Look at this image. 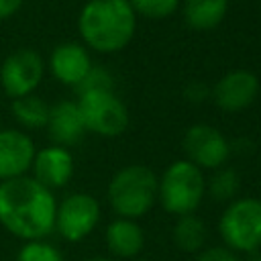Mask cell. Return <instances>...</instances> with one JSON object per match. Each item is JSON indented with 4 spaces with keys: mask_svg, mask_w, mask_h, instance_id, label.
Segmentation results:
<instances>
[{
    "mask_svg": "<svg viewBox=\"0 0 261 261\" xmlns=\"http://www.w3.org/2000/svg\"><path fill=\"white\" fill-rule=\"evenodd\" d=\"M57 200L35 177L0 181V224L20 241H41L55 230Z\"/></svg>",
    "mask_w": 261,
    "mask_h": 261,
    "instance_id": "1",
    "label": "cell"
},
{
    "mask_svg": "<svg viewBox=\"0 0 261 261\" xmlns=\"http://www.w3.org/2000/svg\"><path fill=\"white\" fill-rule=\"evenodd\" d=\"M137 29V14L128 0H88L77 16V31L84 43L98 53L124 49Z\"/></svg>",
    "mask_w": 261,
    "mask_h": 261,
    "instance_id": "2",
    "label": "cell"
},
{
    "mask_svg": "<svg viewBox=\"0 0 261 261\" xmlns=\"http://www.w3.org/2000/svg\"><path fill=\"white\" fill-rule=\"evenodd\" d=\"M106 196L120 218H139L157 202V177L145 165H126L112 175Z\"/></svg>",
    "mask_w": 261,
    "mask_h": 261,
    "instance_id": "3",
    "label": "cell"
},
{
    "mask_svg": "<svg viewBox=\"0 0 261 261\" xmlns=\"http://www.w3.org/2000/svg\"><path fill=\"white\" fill-rule=\"evenodd\" d=\"M206 192V181L192 161L179 159L173 161L157 181V200L159 204L175 216L194 214L200 206Z\"/></svg>",
    "mask_w": 261,
    "mask_h": 261,
    "instance_id": "4",
    "label": "cell"
},
{
    "mask_svg": "<svg viewBox=\"0 0 261 261\" xmlns=\"http://www.w3.org/2000/svg\"><path fill=\"white\" fill-rule=\"evenodd\" d=\"M222 241L230 251L253 253L261 247V200L241 198L230 202L218 222Z\"/></svg>",
    "mask_w": 261,
    "mask_h": 261,
    "instance_id": "5",
    "label": "cell"
},
{
    "mask_svg": "<svg viewBox=\"0 0 261 261\" xmlns=\"http://www.w3.org/2000/svg\"><path fill=\"white\" fill-rule=\"evenodd\" d=\"M77 108L86 130L102 137H118L128 126V110L112 92L77 96Z\"/></svg>",
    "mask_w": 261,
    "mask_h": 261,
    "instance_id": "6",
    "label": "cell"
},
{
    "mask_svg": "<svg viewBox=\"0 0 261 261\" xmlns=\"http://www.w3.org/2000/svg\"><path fill=\"white\" fill-rule=\"evenodd\" d=\"M43 75L45 61L35 49H16L0 65V86L10 100L35 94Z\"/></svg>",
    "mask_w": 261,
    "mask_h": 261,
    "instance_id": "7",
    "label": "cell"
},
{
    "mask_svg": "<svg viewBox=\"0 0 261 261\" xmlns=\"http://www.w3.org/2000/svg\"><path fill=\"white\" fill-rule=\"evenodd\" d=\"M100 220V204L94 196L75 192L65 196L55 210V230L69 243L84 241Z\"/></svg>",
    "mask_w": 261,
    "mask_h": 261,
    "instance_id": "8",
    "label": "cell"
},
{
    "mask_svg": "<svg viewBox=\"0 0 261 261\" xmlns=\"http://www.w3.org/2000/svg\"><path fill=\"white\" fill-rule=\"evenodd\" d=\"M184 151L188 161L196 167L216 169L228 159L230 145L218 128L210 124H194L184 135Z\"/></svg>",
    "mask_w": 261,
    "mask_h": 261,
    "instance_id": "9",
    "label": "cell"
},
{
    "mask_svg": "<svg viewBox=\"0 0 261 261\" xmlns=\"http://www.w3.org/2000/svg\"><path fill=\"white\" fill-rule=\"evenodd\" d=\"M259 96V80L249 69H232L224 73L212 88L214 104L224 112H241Z\"/></svg>",
    "mask_w": 261,
    "mask_h": 261,
    "instance_id": "10",
    "label": "cell"
},
{
    "mask_svg": "<svg viewBox=\"0 0 261 261\" xmlns=\"http://www.w3.org/2000/svg\"><path fill=\"white\" fill-rule=\"evenodd\" d=\"M33 139L18 128L0 130V181L16 179L31 171L35 157Z\"/></svg>",
    "mask_w": 261,
    "mask_h": 261,
    "instance_id": "11",
    "label": "cell"
},
{
    "mask_svg": "<svg viewBox=\"0 0 261 261\" xmlns=\"http://www.w3.org/2000/svg\"><path fill=\"white\" fill-rule=\"evenodd\" d=\"M31 171H33L31 177H35L41 186L53 192L69 184L73 175V157L65 147L49 145L35 151Z\"/></svg>",
    "mask_w": 261,
    "mask_h": 261,
    "instance_id": "12",
    "label": "cell"
},
{
    "mask_svg": "<svg viewBox=\"0 0 261 261\" xmlns=\"http://www.w3.org/2000/svg\"><path fill=\"white\" fill-rule=\"evenodd\" d=\"M90 67H92V61H90L88 49L73 41L59 43L49 55V71L63 86L75 88L86 77Z\"/></svg>",
    "mask_w": 261,
    "mask_h": 261,
    "instance_id": "13",
    "label": "cell"
},
{
    "mask_svg": "<svg viewBox=\"0 0 261 261\" xmlns=\"http://www.w3.org/2000/svg\"><path fill=\"white\" fill-rule=\"evenodd\" d=\"M47 133L53 141V145L59 147H71L77 145L86 133L77 102L71 100H61L51 106L49 110V120H47Z\"/></svg>",
    "mask_w": 261,
    "mask_h": 261,
    "instance_id": "14",
    "label": "cell"
},
{
    "mask_svg": "<svg viewBox=\"0 0 261 261\" xmlns=\"http://www.w3.org/2000/svg\"><path fill=\"white\" fill-rule=\"evenodd\" d=\"M106 247L112 255L122 259H135L145 247V234L141 226L130 218H116L106 226Z\"/></svg>",
    "mask_w": 261,
    "mask_h": 261,
    "instance_id": "15",
    "label": "cell"
},
{
    "mask_svg": "<svg viewBox=\"0 0 261 261\" xmlns=\"http://www.w3.org/2000/svg\"><path fill=\"white\" fill-rule=\"evenodd\" d=\"M228 12V0H184V18L194 31L216 29Z\"/></svg>",
    "mask_w": 261,
    "mask_h": 261,
    "instance_id": "16",
    "label": "cell"
},
{
    "mask_svg": "<svg viewBox=\"0 0 261 261\" xmlns=\"http://www.w3.org/2000/svg\"><path fill=\"white\" fill-rule=\"evenodd\" d=\"M171 237H173V243L179 251L196 253L198 249H202V245L206 241V224L196 214L177 216L173 230H171Z\"/></svg>",
    "mask_w": 261,
    "mask_h": 261,
    "instance_id": "17",
    "label": "cell"
},
{
    "mask_svg": "<svg viewBox=\"0 0 261 261\" xmlns=\"http://www.w3.org/2000/svg\"><path fill=\"white\" fill-rule=\"evenodd\" d=\"M10 110H12L14 120L20 126H24V128H43V126H47L51 106L43 98H39L35 94H29V96H22V98H14L12 104H10Z\"/></svg>",
    "mask_w": 261,
    "mask_h": 261,
    "instance_id": "18",
    "label": "cell"
},
{
    "mask_svg": "<svg viewBox=\"0 0 261 261\" xmlns=\"http://www.w3.org/2000/svg\"><path fill=\"white\" fill-rule=\"evenodd\" d=\"M16 261H63V255L55 245L47 243L45 239L24 241V245L16 253Z\"/></svg>",
    "mask_w": 261,
    "mask_h": 261,
    "instance_id": "19",
    "label": "cell"
},
{
    "mask_svg": "<svg viewBox=\"0 0 261 261\" xmlns=\"http://www.w3.org/2000/svg\"><path fill=\"white\" fill-rule=\"evenodd\" d=\"M112 86H114V80L108 73V69L92 65L90 71L86 73V77L75 86V92H77V96L96 94V92H112Z\"/></svg>",
    "mask_w": 261,
    "mask_h": 261,
    "instance_id": "20",
    "label": "cell"
},
{
    "mask_svg": "<svg viewBox=\"0 0 261 261\" xmlns=\"http://www.w3.org/2000/svg\"><path fill=\"white\" fill-rule=\"evenodd\" d=\"M128 4L135 14L147 18H167L177 10L179 0H128Z\"/></svg>",
    "mask_w": 261,
    "mask_h": 261,
    "instance_id": "21",
    "label": "cell"
},
{
    "mask_svg": "<svg viewBox=\"0 0 261 261\" xmlns=\"http://www.w3.org/2000/svg\"><path fill=\"white\" fill-rule=\"evenodd\" d=\"M208 188H210V196L212 198H216L220 202L230 200L239 190V175H237L234 169H222V171L212 175Z\"/></svg>",
    "mask_w": 261,
    "mask_h": 261,
    "instance_id": "22",
    "label": "cell"
},
{
    "mask_svg": "<svg viewBox=\"0 0 261 261\" xmlns=\"http://www.w3.org/2000/svg\"><path fill=\"white\" fill-rule=\"evenodd\" d=\"M196 261H239V257L228 247H210L202 251Z\"/></svg>",
    "mask_w": 261,
    "mask_h": 261,
    "instance_id": "23",
    "label": "cell"
},
{
    "mask_svg": "<svg viewBox=\"0 0 261 261\" xmlns=\"http://www.w3.org/2000/svg\"><path fill=\"white\" fill-rule=\"evenodd\" d=\"M210 94V90L202 84V82H192V84H188L186 86V90H184V96L190 100V102H202V100H206V96Z\"/></svg>",
    "mask_w": 261,
    "mask_h": 261,
    "instance_id": "24",
    "label": "cell"
},
{
    "mask_svg": "<svg viewBox=\"0 0 261 261\" xmlns=\"http://www.w3.org/2000/svg\"><path fill=\"white\" fill-rule=\"evenodd\" d=\"M22 2L24 0H0V20L16 14L18 8L22 6Z\"/></svg>",
    "mask_w": 261,
    "mask_h": 261,
    "instance_id": "25",
    "label": "cell"
},
{
    "mask_svg": "<svg viewBox=\"0 0 261 261\" xmlns=\"http://www.w3.org/2000/svg\"><path fill=\"white\" fill-rule=\"evenodd\" d=\"M247 261H261V255H259V251H253V253H249V259Z\"/></svg>",
    "mask_w": 261,
    "mask_h": 261,
    "instance_id": "26",
    "label": "cell"
},
{
    "mask_svg": "<svg viewBox=\"0 0 261 261\" xmlns=\"http://www.w3.org/2000/svg\"><path fill=\"white\" fill-rule=\"evenodd\" d=\"M84 261H112V259H106V257H90V259H84Z\"/></svg>",
    "mask_w": 261,
    "mask_h": 261,
    "instance_id": "27",
    "label": "cell"
},
{
    "mask_svg": "<svg viewBox=\"0 0 261 261\" xmlns=\"http://www.w3.org/2000/svg\"><path fill=\"white\" fill-rule=\"evenodd\" d=\"M135 261H147V259H135Z\"/></svg>",
    "mask_w": 261,
    "mask_h": 261,
    "instance_id": "28",
    "label": "cell"
}]
</instances>
